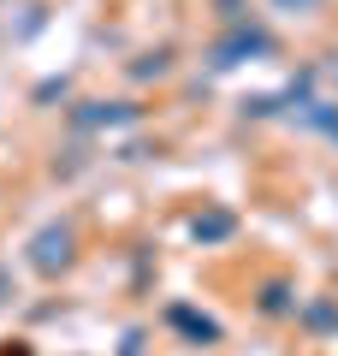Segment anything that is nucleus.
<instances>
[{
    "instance_id": "nucleus-9",
    "label": "nucleus",
    "mask_w": 338,
    "mask_h": 356,
    "mask_svg": "<svg viewBox=\"0 0 338 356\" xmlns=\"http://www.w3.org/2000/svg\"><path fill=\"white\" fill-rule=\"evenodd\" d=\"M6 291H13V273H6V267H0V303H6Z\"/></svg>"
},
{
    "instance_id": "nucleus-8",
    "label": "nucleus",
    "mask_w": 338,
    "mask_h": 356,
    "mask_svg": "<svg viewBox=\"0 0 338 356\" xmlns=\"http://www.w3.org/2000/svg\"><path fill=\"white\" fill-rule=\"evenodd\" d=\"M131 72H137V77H161V72H166V54H149V60L131 65Z\"/></svg>"
},
{
    "instance_id": "nucleus-5",
    "label": "nucleus",
    "mask_w": 338,
    "mask_h": 356,
    "mask_svg": "<svg viewBox=\"0 0 338 356\" xmlns=\"http://www.w3.org/2000/svg\"><path fill=\"white\" fill-rule=\"evenodd\" d=\"M232 232H238V220L225 214V208H214V214H196V226H190V238H196V243H225Z\"/></svg>"
},
{
    "instance_id": "nucleus-7",
    "label": "nucleus",
    "mask_w": 338,
    "mask_h": 356,
    "mask_svg": "<svg viewBox=\"0 0 338 356\" xmlns=\"http://www.w3.org/2000/svg\"><path fill=\"white\" fill-rule=\"evenodd\" d=\"M303 321H309L314 332H332V327H338V309H332V303H309V309H303Z\"/></svg>"
},
{
    "instance_id": "nucleus-1",
    "label": "nucleus",
    "mask_w": 338,
    "mask_h": 356,
    "mask_svg": "<svg viewBox=\"0 0 338 356\" xmlns=\"http://www.w3.org/2000/svg\"><path fill=\"white\" fill-rule=\"evenodd\" d=\"M30 267H36V273H60V267H72V226L36 232V243H30Z\"/></svg>"
},
{
    "instance_id": "nucleus-3",
    "label": "nucleus",
    "mask_w": 338,
    "mask_h": 356,
    "mask_svg": "<svg viewBox=\"0 0 338 356\" xmlns=\"http://www.w3.org/2000/svg\"><path fill=\"white\" fill-rule=\"evenodd\" d=\"M77 125H83V131H101V125H137V107H131V102H83V107H77Z\"/></svg>"
},
{
    "instance_id": "nucleus-6",
    "label": "nucleus",
    "mask_w": 338,
    "mask_h": 356,
    "mask_svg": "<svg viewBox=\"0 0 338 356\" xmlns=\"http://www.w3.org/2000/svg\"><path fill=\"white\" fill-rule=\"evenodd\" d=\"M291 285L285 280H273V285H261V315H291Z\"/></svg>"
},
{
    "instance_id": "nucleus-2",
    "label": "nucleus",
    "mask_w": 338,
    "mask_h": 356,
    "mask_svg": "<svg viewBox=\"0 0 338 356\" xmlns=\"http://www.w3.org/2000/svg\"><path fill=\"white\" fill-rule=\"evenodd\" d=\"M255 54H273V36H267V30H243V24H238L220 48H214V65L225 72V65H243V60H255Z\"/></svg>"
},
{
    "instance_id": "nucleus-4",
    "label": "nucleus",
    "mask_w": 338,
    "mask_h": 356,
    "mask_svg": "<svg viewBox=\"0 0 338 356\" xmlns=\"http://www.w3.org/2000/svg\"><path fill=\"white\" fill-rule=\"evenodd\" d=\"M166 321H172L178 332H190V339H196V344H214V339H220V321L196 315V309H184V303H172V309H166Z\"/></svg>"
}]
</instances>
